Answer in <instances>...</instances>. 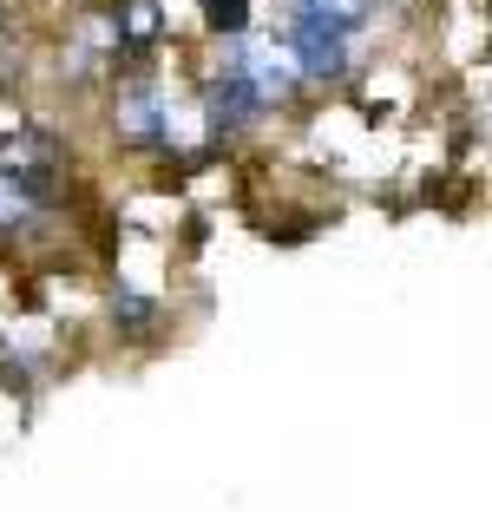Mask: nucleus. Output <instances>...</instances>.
<instances>
[{"instance_id": "nucleus-1", "label": "nucleus", "mask_w": 492, "mask_h": 512, "mask_svg": "<svg viewBox=\"0 0 492 512\" xmlns=\"http://www.w3.org/2000/svg\"><path fill=\"white\" fill-rule=\"evenodd\" d=\"M289 46H296L302 73H342V27H328L322 14L302 7L296 27H289Z\"/></svg>"}, {"instance_id": "nucleus-2", "label": "nucleus", "mask_w": 492, "mask_h": 512, "mask_svg": "<svg viewBox=\"0 0 492 512\" xmlns=\"http://www.w3.org/2000/svg\"><path fill=\"white\" fill-rule=\"evenodd\" d=\"M27 217H33V184L27 178H0V230H27Z\"/></svg>"}, {"instance_id": "nucleus-4", "label": "nucleus", "mask_w": 492, "mask_h": 512, "mask_svg": "<svg viewBox=\"0 0 492 512\" xmlns=\"http://www.w3.org/2000/svg\"><path fill=\"white\" fill-rule=\"evenodd\" d=\"M204 14H210V27H224V33H237L243 20H250V7H243V0H204Z\"/></svg>"}, {"instance_id": "nucleus-3", "label": "nucleus", "mask_w": 492, "mask_h": 512, "mask_svg": "<svg viewBox=\"0 0 492 512\" xmlns=\"http://www.w3.org/2000/svg\"><path fill=\"white\" fill-rule=\"evenodd\" d=\"M309 14H322L328 27H355L368 14V0H309Z\"/></svg>"}]
</instances>
